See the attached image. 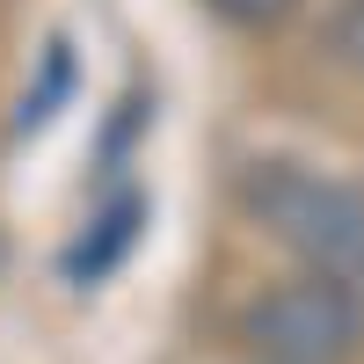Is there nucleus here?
Listing matches in <instances>:
<instances>
[{"label":"nucleus","mask_w":364,"mask_h":364,"mask_svg":"<svg viewBox=\"0 0 364 364\" xmlns=\"http://www.w3.org/2000/svg\"><path fill=\"white\" fill-rule=\"evenodd\" d=\"M219 15H233V22H248V29H269V22H284L291 15V0H211Z\"/></svg>","instance_id":"4"},{"label":"nucleus","mask_w":364,"mask_h":364,"mask_svg":"<svg viewBox=\"0 0 364 364\" xmlns=\"http://www.w3.org/2000/svg\"><path fill=\"white\" fill-rule=\"evenodd\" d=\"M139 219H146V197H117L102 219H87V233L66 248V277L73 284H102L109 269H117V255L139 240Z\"/></svg>","instance_id":"3"},{"label":"nucleus","mask_w":364,"mask_h":364,"mask_svg":"<svg viewBox=\"0 0 364 364\" xmlns=\"http://www.w3.org/2000/svg\"><path fill=\"white\" fill-rule=\"evenodd\" d=\"M248 211L314 262V277H336L350 291H364V190L336 175H314L299 161H255L240 175Z\"/></svg>","instance_id":"1"},{"label":"nucleus","mask_w":364,"mask_h":364,"mask_svg":"<svg viewBox=\"0 0 364 364\" xmlns=\"http://www.w3.org/2000/svg\"><path fill=\"white\" fill-rule=\"evenodd\" d=\"M240 336L262 364H343L364 343V299L336 277H299L262 291L240 314Z\"/></svg>","instance_id":"2"}]
</instances>
